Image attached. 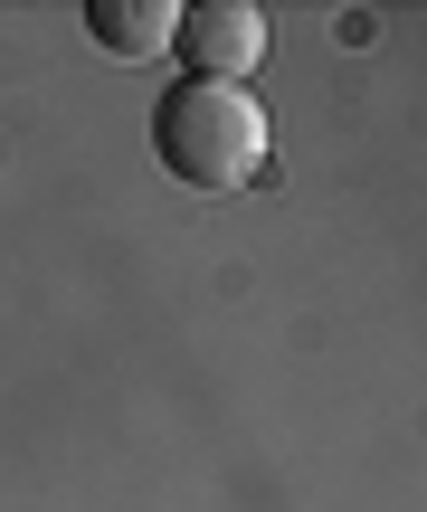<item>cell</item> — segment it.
<instances>
[{
    "instance_id": "3957f363",
    "label": "cell",
    "mask_w": 427,
    "mask_h": 512,
    "mask_svg": "<svg viewBox=\"0 0 427 512\" xmlns=\"http://www.w3.org/2000/svg\"><path fill=\"white\" fill-rule=\"evenodd\" d=\"M86 29H95V48H114V57H152V48H171L181 10H171V0H86Z\"/></svg>"
},
{
    "instance_id": "6da1fadb",
    "label": "cell",
    "mask_w": 427,
    "mask_h": 512,
    "mask_svg": "<svg viewBox=\"0 0 427 512\" xmlns=\"http://www.w3.org/2000/svg\"><path fill=\"white\" fill-rule=\"evenodd\" d=\"M152 152H162V171L181 190H209V200H228V190H247L266 171V152H276V124H266V105L247 86H209V76H181V86L152 105Z\"/></svg>"
},
{
    "instance_id": "7a4b0ae2",
    "label": "cell",
    "mask_w": 427,
    "mask_h": 512,
    "mask_svg": "<svg viewBox=\"0 0 427 512\" xmlns=\"http://www.w3.org/2000/svg\"><path fill=\"white\" fill-rule=\"evenodd\" d=\"M171 48L190 57V76H209V86H238V76L266 57V10H257V0H200V10H181Z\"/></svg>"
}]
</instances>
